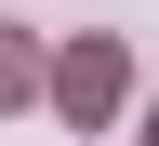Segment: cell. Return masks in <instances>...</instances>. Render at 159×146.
Instances as JSON below:
<instances>
[{"label": "cell", "mask_w": 159, "mask_h": 146, "mask_svg": "<svg viewBox=\"0 0 159 146\" xmlns=\"http://www.w3.org/2000/svg\"><path fill=\"white\" fill-rule=\"evenodd\" d=\"M27 80H40V53H27V40H13V27H0V106H13Z\"/></svg>", "instance_id": "7a4b0ae2"}, {"label": "cell", "mask_w": 159, "mask_h": 146, "mask_svg": "<svg viewBox=\"0 0 159 146\" xmlns=\"http://www.w3.org/2000/svg\"><path fill=\"white\" fill-rule=\"evenodd\" d=\"M146 146H159V106H146Z\"/></svg>", "instance_id": "3957f363"}, {"label": "cell", "mask_w": 159, "mask_h": 146, "mask_svg": "<svg viewBox=\"0 0 159 146\" xmlns=\"http://www.w3.org/2000/svg\"><path fill=\"white\" fill-rule=\"evenodd\" d=\"M53 93H66V120H106V106H119V53H106V40H80L66 67H53Z\"/></svg>", "instance_id": "6da1fadb"}]
</instances>
